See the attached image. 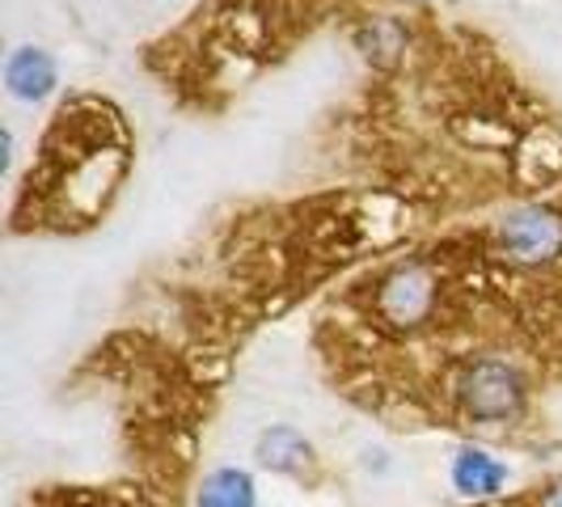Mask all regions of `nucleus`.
<instances>
[{"label":"nucleus","instance_id":"obj_1","mask_svg":"<svg viewBox=\"0 0 562 507\" xmlns=\"http://www.w3.org/2000/svg\"><path fill=\"white\" fill-rule=\"evenodd\" d=\"M457 402L461 415L474 422H512L525 415L529 406V381L516 364L499 356H486L461 372L457 381Z\"/></svg>","mask_w":562,"mask_h":507},{"label":"nucleus","instance_id":"obj_2","mask_svg":"<svg viewBox=\"0 0 562 507\" xmlns=\"http://www.w3.org/2000/svg\"><path fill=\"white\" fill-rule=\"evenodd\" d=\"M499 241L504 250L525 262V267H546L562 254V216L554 207H516L507 212L504 225H499Z\"/></svg>","mask_w":562,"mask_h":507},{"label":"nucleus","instance_id":"obj_3","mask_svg":"<svg viewBox=\"0 0 562 507\" xmlns=\"http://www.w3.org/2000/svg\"><path fill=\"white\" fill-rule=\"evenodd\" d=\"M431 305H436V275L419 258L402 262L394 275L381 283V292H376V313L390 326H406V330L419 326L423 317L431 313Z\"/></svg>","mask_w":562,"mask_h":507},{"label":"nucleus","instance_id":"obj_4","mask_svg":"<svg viewBox=\"0 0 562 507\" xmlns=\"http://www.w3.org/2000/svg\"><path fill=\"white\" fill-rule=\"evenodd\" d=\"M254 457H258L262 470L283 474V478H313L317 474V449H313L310 436L301 427H292V422H271L267 431H258Z\"/></svg>","mask_w":562,"mask_h":507},{"label":"nucleus","instance_id":"obj_5","mask_svg":"<svg viewBox=\"0 0 562 507\" xmlns=\"http://www.w3.org/2000/svg\"><path fill=\"white\" fill-rule=\"evenodd\" d=\"M507 478H512V470L495 452L479 449V444H461V449L452 452L449 482L461 499H495L507 486Z\"/></svg>","mask_w":562,"mask_h":507},{"label":"nucleus","instance_id":"obj_6","mask_svg":"<svg viewBox=\"0 0 562 507\" xmlns=\"http://www.w3.org/2000/svg\"><path fill=\"white\" fill-rule=\"evenodd\" d=\"M56 59L43 47H18L4 59V89L18 102H43L56 89Z\"/></svg>","mask_w":562,"mask_h":507},{"label":"nucleus","instance_id":"obj_7","mask_svg":"<svg viewBox=\"0 0 562 507\" xmlns=\"http://www.w3.org/2000/svg\"><path fill=\"white\" fill-rule=\"evenodd\" d=\"M195 507H258V482L241 465H216L199 482Z\"/></svg>","mask_w":562,"mask_h":507},{"label":"nucleus","instance_id":"obj_8","mask_svg":"<svg viewBox=\"0 0 562 507\" xmlns=\"http://www.w3.org/2000/svg\"><path fill=\"white\" fill-rule=\"evenodd\" d=\"M537 507H562V474L537 495Z\"/></svg>","mask_w":562,"mask_h":507}]
</instances>
